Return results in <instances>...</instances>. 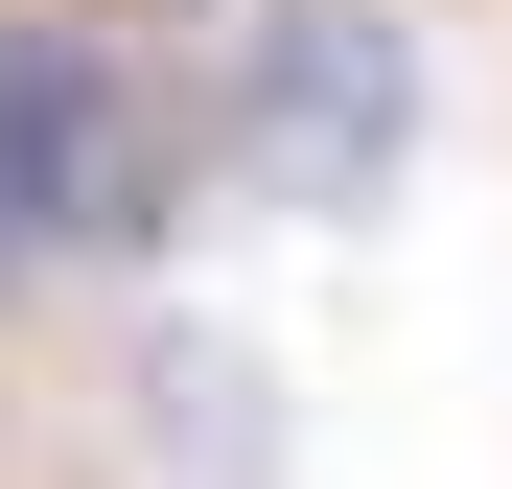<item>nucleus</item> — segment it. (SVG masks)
Masks as SVG:
<instances>
[{
  "label": "nucleus",
  "instance_id": "obj_1",
  "mask_svg": "<svg viewBox=\"0 0 512 489\" xmlns=\"http://www.w3.org/2000/svg\"><path fill=\"white\" fill-rule=\"evenodd\" d=\"M419 140V47L373 24V0H256L233 70H210V163L256 210H373Z\"/></svg>",
  "mask_w": 512,
  "mask_h": 489
},
{
  "label": "nucleus",
  "instance_id": "obj_2",
  "mask_svg": "<svg viewBox=\"0 0 512 489\" xmlns=\"http://www.w3.org/2000/svg\"><path fill=\"white\" fill-rule=\"evenodd\" d=\"M70 233H163L140 117H117L94 47H0V257H70Z\"/></svg>",
  "mask_w": 512,
  "mask_h": 489
}]
</instances>
